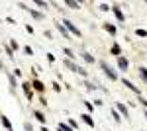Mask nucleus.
I'll use <instances>...</instances> for the list:
<instances>
[{
    "label": "nucleus",
    "instance_id": "f257e3e1",
    "mask_svg": "<svg viewBox=\"0 0 147 131\" xmlns=\"http://www.w3.org/2000/svg\"><path fill=\"white\" fill-rule=\"evenodd\" d=\"M100 67H102V71H104V75L110 78V80H118V75H116V71H114V69L108 65L106 61H100Z\"/></svg>",
    "mask_w": 147,
    "mask_h": 131
},
{
    "label": "nucleus",
    "instance_id": "f03ea898",
    "mask_svg": "<svg viewBox=\"0 0 147 131\" xmlns=\"http://www.w3.org/2000/svg\"><path fill=\"white\" fill-rule=\"evenodd\" d=\"M61 24L65 26V30H67L69 33H73V35H77V37H80V30H79V28H77V26H75L73 22H69V20H63Z\"/></svg>",
    "mask_w": 147,
    "mask_h": 131
},
{
    "label": "nucleus",
    "instance_id": "7ed1b4c3",
    "mask_svg": "<svg viewBox=\"0 0 147 131\" xmlns=\"http://www.w3.org/2000/svg\"><path fill=\"white\" fill-rule=\"evenodd\" d=\"M116 112H118L120 116H124V118H129V110H127V106L122 104V102H118V104H116Z\"/></svg>",
    "mask_w": 147,
    "mask_h": 131
},
{
    "label": "nucleus",
    "instance_id": "20e7f679",
    "mask_svg": "<svg viewBox=\"0 0 147 131\" xmlns=\"http://www.w3.org/2000/svg\"><path fill=\"white\" fill-rule=\"evenodd\" d=\"M110 10H112V12H114V16L118 18V22H122V24L125 22V16H124V14H122V10H120V6H112Z\"/></svg>",
    "mask_w": 147,
    "mask_h": 131
},
{
    "label": "nucleus",
    "instance_id": "39448f33",
    "mask_svg": "<svg viewBox=\"0 0 147 131\" xmlns=\"http://www.w3.org/2000/svg\"><path fill=\"white\" fill-rule=\"evenodd\" d=\"M118 67H120V71H127L129 69V61L125 57H118Z\"/></svg>",
    "mask_w": 147,
    "mask_h": 131
},
{
    "label": "nucleus",
    "instance_id": "423d86ee",
    "mask_svg": "<svg viewBox=\"0 0 147 131\" xmlns=\"http://www.w3.org/2000/svg\"><path fill=\"white\" fill-rule=\"evenodd\" d=\"M30 86H32V84H30V82H24V84H22L24 92H26V98H28V100H30V102H32V100H34V92H32V90H30Z\"/></svg>",
    "mask_w": 147,
    "mask_h": 131
},
{
    "label": "nucleus",
    "instance_id": "0eeeda50",
    "mask_svg": "<svg viewBox=\"0 0 147 131\" xmlns=\"http://www.w3.org/2000/svg\"><path fill=\"white\" fill-rule=\"evenodd\" d=\"M122 82H124V86H125V88H129L131 92H136V94H141V90H139V88H137L134 82H129V80H125V78L122 80Z\"/></svg>",
    "mask_w": 147,
    "mask_h": 131
},
{
    "label": "nucleus",
    "instance_id": "6e6552de",
    "mask_svg": "<svg viewBox=\"0 0 147 131\" xmlns=\"http://www.w3.org/2000/svg\"><path fill=\"white\" fill-rule=\"evenodd\" d=\"M63 65L67 67V69H71L73 73H79V65H75V63H73V61H69V59H65V61H63Z\"/></svg>",
    "mask_w": 147,
    "mask_h": 131
},
{
    "label": "nucleus",
    "instance_id": "1a4fd4ad",
    "mask_svg": "<svg viewBox=\"0 0 147 131\" xmlns=\"http://www.w3.org/2000/svg\"><path fill=\"white\" fill-rule=\"evenodd\" d=\"M80 118H82V121H84V123H86L88 127H94V120H92V116H90V114H82Z\"/></svg>",
    "mask_w": 147,
    "mask_h": 131
},
{
    "label": "nucleus",
    "instance_id": "9d476101",
    "mask_svg": "<svg viewBox=\"0 0 147 131\" xmlns=\"http://www.w3.org/2000/svg\"><path fill=\"white\" fill-rule=\"evenodd\" d=\"M32 86H34L35 90H37V92H43V90H45V84H43L41 80H37V78H35L34 82H32Z\"/></svg>",
    "mask_w": 147,
    "mask_h": 131
},
{
    "label": "nucleus",
    "instance_id": "9b49d317",
    "mask_svg": "<svg viewBox=\"0 0 147 131\" xmlns=\"http://www.w3.org/2000/svg\"><path fill=\"white\" fill-rule=\"evenodd\" d=\"M57 30L61 32V35H63L65 39H71V33H69L67 30H65V26H63V24H57Z\"/></svg>",
    "mask_w": 147,
    "mask_h": 131
},
{
    "label": "nucleus",
    "instance_id": "f8f14e48",
    "mask_svg": "<svg viewBox=\"0 0 147 131\" xmlns=\"http://www.w3.org/2000/svg\"><path fill=\"white\" fill-rule=\"evenodd\" d=\"M26 10L30 12V14H32V18H35V20H43V18H45L41 12H37V10H32V8H26Z\"/></svg>",
    "mask_w": 147,
    "mask_h": 131
},
{
    "label": "nucleus",
    "instance_id": "ddd939ff",
    "mask_svg": "<svg viewBox=\"0 0 147 131\" xmlns=\"http://www.w3.org/2000/svg\"><path fill=\"white\" fill-rule=\"evenodd\" d=\"M0 123H2V125H4L8 131H12V123H10V120H8L6 116H0Z\"/></svg>",
    "mask_w": 147,
    "mask_h": 131
},
{
    "label": "nucleus",
    "instance_id": "4468645a",
    "mask_svg": "<svg viewBox=\"0 0 147 131\" xmlns=\"http://www.w3.org/2000/svg\"><path fill=\"white\" fill-rule=\"evenodd\" d=\"M34 118L39 121V123H45V116H43V114H41L39 110H35V112H34Z\"/></svg>",
    "mask_w": 147,
    "mask_h": 131
},
{
    "label": "nucleus",
    "instance_id": "2eb2a0df",
    "mask_svg": "<svg viewBox=\"0 0 147 131\" xmlns=\"http://www.w3.org/2000/svg\"><path fill=\"white\" fill-rule=\"evenodd\" d=\"M104 30L110 33V35H116V26H112V24H104Z\"/></svg>",
    "mask_w": 147,
    "mask_h": 131
},
{
    "label": "nucleus",
    "instance_id": "dca6fc26",
    "mask_svg": "<svg viewBox=\"0 0 147 131\" xmlns=\"http://www.w3.org/2000/svg\"><path fill=\"white\" fill-rule=\"evenodd\" d=\"M80 57L86 61V63H90V65H94V57H92L90 53H80Z\"/></svg>",
    "mask_w": 147,
    "mask_h": 131
},
{
    "label": "nucleus",
    "instance_id": "f3484780",
    "mask_svg": "<svg viewBox=\"0 0 147 131\" xmlns=\"http://www.w3.org/2000/svg\"><path fill=\"white\" fill-rule=\"evenodd\" d=\"M57 129H59V131H75L69 123H59V125H57Z\"/></svg>",
    "mask_w": 147,
    "mask_h": 131
},
{
    "label": "nucleus",
    "instance_id": "a211bd4d",
    "mask_svg": "<svg viewBox=\"0 0 147 131\" xmlns=\"http://www.w3.org/2000/svg\"><path fill=\"white\" fill-rule=\"evenodd\" d=\"M65 4H67L69 8H73V10H79V8H80V4H79V2H75V0H67Z\"/></svg>",
    "mask_w": 147,
    "mask_h": 131
},
{
    "label": "nucleus",
    "instance_id": "6ab92c4d",
    "mask_svg": "<svg viewBox=\"0 0 147 131\" xmlns=\"http://www.w3.org/2000/svg\"><path fill=\"white\" fill-rule=\"evenodd\" d=\"M139 77H141L143 82H147V69L145 67H139Z\"/></svg>",
    "mask_w": 147,
    "mask_h": 131
},
{
    "label": "nucleus",
    "instance_id": "aec40b11",
    "mask_svg": "<svg viewBox=\"0 0 147 131\" xmlns=\"http://www.w3.org/2000/svg\"><path fill=\"white\" fill-rule=\"evenodd\" d=\"M112 118H114V121H116V123H120V121H122V116H120L116 110H112Z\"/></svg>",
    "mask_w": 147,
    "mask_h": 131
},
{
    "label": "nucleus",
    "instance_id": "412c9836",
    "mask_svg": "<svg viewBox=\"0 0 147 131\" xmlns=\"http://www.w3.org/2000/svg\"><path fill=\"white\" fill-rule=\"evenodd\" d=\"M120 53H122L120 45H112V55H116V57H120Z\"/></svg>",
    "mask_w": 147,
    "mask_h": 131
},
{
    "label": "nucleus",
    "instance_id": "4be33fe9",
    "mask_svg": "<svg viewBox=\"0 0 147 131\" xmlns=\"http://www.w3.org/2000/svg\"><path fill=\"white\" fill-rule=\"evenodd\" d=\"M63 55H67L69 61H73V57H77V55H73V51H71V49H63Z\"/></svg>",
    "mask_w": 147,
    "mask_h": 131
},
{
    "label": "nucleus",
    "instance_id": "5701e85b",
    "mask_svg": "<svg viewBox=\"0 0 147 131\" xmlns=\"http://www.w3.org/2000/svg\"><path fill=\"white\" fill-rule=\"evenodd\" d=\"M84 86L88 88V90H96V88H98V86H94V84H92L90 80H84Z\"/></svg>",
    "mask_w": 147,
    "mask_h": 131
},
{
    "label": "nucleus",
    "instance_id": "b1692460",
    "mask_svg": "<svg viewBox=\"0 0 147 131\" xmlns=\"http://www.w3.org/2000/svg\"><path fill=\"white\" fill-rule=\"evenodd\" d=\"M136 33L139 35V37H147V32H145V30H141V28H137V30H136Z\"/></svg>",
    "mask_w": 147,
    "mask_h": 131
},
{
    "label": "nucleus",
    "instance_id": "393cba45",
    "mask_svg": "<svg viewBox=\"0 0 147 131\" xmlns=\"http://www.w3.org/2000/svg\"><path fill=\"white\" fill-rule=\"evenodd\" d=\"M10 49H12V51L18 49V41H16V39H10Z\"/></svg>",
    "mask_w": 147,
    "mask_h": 131
},
{
    "label": "nucleus",
    "instance_id": "a878e982",
    "mask_svg": "<svg viewBox=\"0 0 147 131\" xmlns=\"http://www.w3.org/2000/svg\"><path fill=\"white\" fill-rule=\"evenodd\" d=\"M8 80H10V86L12 88L16 86V78H14V75H8Z\"/></svg>",
    "mask_w": 147,
    "mask_h": 131
},
{
    "label": "nucleus",
    "instance_id": "bb28decb",
    "mask_svg": "<svg viewBox=\"0 0 147 131\" xmlns=\"http://www.w3.org/2000/svg\"><path fill=\"white\" fill-rule=\"evenodd\" d=\"M24 53H26V55H34V51H32L30 45H26V47H24Z\"/></svg>",
    "mask_w": 147,
    "mask_h": 131
},
{
    "label": "nucleus",
    "instance_id": "cd10ccee",
    "mask_svg": "<svg viewBox=\"0 0 147 131\" xmlns=\"http://www.w3.org/2000/svg\"><path fill=\"white\" fill-rule=\"evenodd\" d=\"M24 129H26V131H34V127H32V123L26 121V123H24Z\"/></svg>",
    "mask_w": 147,
    "mask_h": 131
},
{
    "label": "nucleus",
    "instance_id": "c85d7f7f",
    "mask_svg": "<svg viewBox=\"0 0 147 131\" xmlns=\"http://www.w3.org/2000/svg\"><path fill=\"white\" fill-rule=\"evenodd\" d=\"M4 49H6V53H8V57H14V51H12V49H10V45H6Z\"/></svg>",
    "mask_w": 147,
    "mask_h": 131
},
{
    "label": "nucleus",
    "instance_id": "c756f323",
    "mask_svg": "<svg viewBox=\"0 0 147 131\" xmlns=\"http://www.w3.org/2000/svg\"><path fill=\"white\" fill-rule=\"evenodd\" d=\"M35 4H37V6H39V8H47V2H41V0H37V2H35Z\"/></svg>",
    "mask_w": 147,
    "mask_h": 131
},
{
    "label": "nucleus",
    "instance_id": "7c9ffc66",
    "mask_svg": "<svg viewBox=\"0 0 147 131\" xmlns=\"http://www.w3.org/2000/svg\"><path fill=\"white\" fill-rule=\"evenodd\" d=\"M69 125H71L73 129H77V127H79V125H77V121H75V120H69Z\"/></svg>",
    "mask_w": 147,
    "mask_h": 131
},
{
    "label": "nucleus",
    "instance_id": "2f4dec72",
    "mask_svg": "<svg viewBox=\"0 0 147 131\" xmlns=\"http://www.w3.org/2000/svg\"><path fill=\"white\" fill-rule=\"evenodd\" d=\"M100 10L102 12H108V10H110V6H108V4H100Z\"/></svg>",
    "mask_w": 147,
    "mask_h": 131
},
{
    "label": "nucleus",
    "instance_id": "473e14b6",
    "mask_svg": "<svg viewBox=\"0 0 147 131\" xmlns=\"http://www.w3.org/2000/svg\"><path fill=\"white\" fill-rule=\"evenodd\" d=\"M84 106H86V110H88V112H92V110H94V106H92L90 102H84Z\"/></svg>",
    "mask_w": 147,
    "mask_h": 131
},
{
    "label": "nucleus",
    "instance_id": "72a5a7b5",
    "mask_svg": "<svg viewBox=\"0 0 147 131\" xmlns=\"http://www.w3.org/2000/svg\"><path fill=\"white\" fill-rule=\"evenodd\" d=\"M139 102H141V106L147 110V100H145V98H139Z\"/></svg>",
    "mask_w": 147,
    "mask_h": 131
},
{
    "label": "nucleus",
    "instance_id": "f704fd0d",
    "mask_svg": "<svg viewBox=\"0 0 147 131\" xmlns=\"http://www.w3.org/2000/svg\"><path fill=\"white\" fill-rule=\"evenodd\" d=\"M41 131H49V129H47V127H45V125H43V127H41Z\"/></svg>",
    "mask_w": 147,
    "mask_h": 131
},
{
    "label": "nucleus",
    "instance_id": "c9c22d12",
    "mask_svg": "<svg viewBox=\"0 0 147 131\" xmlns=\"http://www.w3.org/2000/svg\"><path fill=\"white\" fill-rule=\"evenodd\" d=\"M143 116H145V118H147V110H145V112H143Z\"/></svg>",
    "mask_w": 147,
    "mask_h": 131
}]
</instances>
